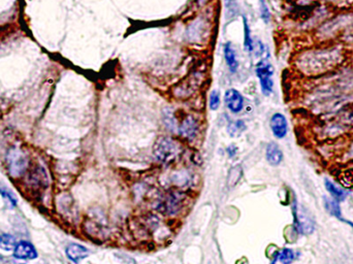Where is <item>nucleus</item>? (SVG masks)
<instances>
[{
	"label": "nucleus",
	"mask_w": 353,
	"mask_h": 264,
	"mask_svg": "<svg viewBox=\"0 0 353 264\" xmlns=\"http://www.w3.org/2000/svg\"><path fill=\"white\" fill-rule=\"evenodd\" d=\"M179 146L171 137H160L154 146V155L163 163L174 162L179 155Z\"/></svg>",
	"instance_id": "f257e3e1"
},
{
	"label": "nucleus",
	"mask_w": 353,
	"mask_h": 264,
	"mask_svg": "<svg viewBox=\"0 0 353 264\" xmlns=\"http://www.w3.org/2000/svg\"><path fill=\"white\" fill-rule=\"evenodd\" d=\"M203 76L204 74L201 71H193L192 73H189L187 78L176 86L174 90L175 96L181 99L190 97L203 84Z\"/></svg>",
	"instance_id": "f03ea898"
},
{
	"label": "nucleus",
	"mask_w": 353,
	"mask_h": 264,
	"mask_svg": "<svg viewBox=\"0 0 353 264\" xmlns=\"http://www.w3.org/2000/svg\"><path fill=\"white\" fill-rule=\"evenodd\" d=\"M255 71L257 74V78L259 79L260 82L262 93L266 96L271 95L273 93V88H274L273 66L267 60H261L257 63Z\"/></svg>",
	"instance_id": "7ed1b4c3"
},
{
	"label": "nucleus",
	"mask_w": 353,
	"mask_h": 264,
	"mask_svg": "<svg viewBox=\"0 0 353 264\" xmlns=\"http://www.w3.org/2000/svg\"><path fill=\"white\" fill-rule=\"evenodd\" d=\"M293 212V221H294V229L301 234H310L314 231V222L313 220L308 215L304 214L302 210L294 201L292 206Z\"/></svg>",
	"instance_id": "20e7f679"
},
{
	"label": "nucleus",
	"mask_w": 353,
	"mask_h": 264,
	"mask_svg": "<svg viewBox=\"0 0 353 264\" xmlns=\"http://www.w3.org/2000/svg\"><path fill=\"white\" fill-rule=\"evenodd\" d=\"M14 257L19 260H32L37 257V252L29 241L22 240L19 241L14 249Z\"/></svg>",
	"instance_id": "39448f33"
},
{
	"label": "nucleus",
	"mask_w": 353,
	"mask_h": 264,
	"mask_svg": "<svg viewBox=\"0 0 353 264\" xmlns=\"http://www.w3.org/2000/svg\"><path fill=\"white\" fill-rule=\"evenodd\" d=\"M224 101L229 111L235 114L240 113L244 106V98L236 89H229L225 92Z\"/></svg>",
	"instance_id": "423d86ee"
},
{
	"label": "nucleus",
	"mask_w": 353,
	"mask_h": 264,
	"mask_svg": "<svg viewBox=\"0 0 353 264\" xmlns=\"http://www.w3.org/2000/svg\"><path fill=\"white\" fill-rule=\"evenodd\" d=\"M271 128L275 137L279 139L283 138L287 134L288 131L287 120L280 113L275 114L271 119Z\"/></svg>",
	"instance_id": "0eeeda50"
},
{
	"label": "nucleus",
	"mask_w": 353,
	"mask_h": 264,
	"mask_svg": "<svg viewBox=\"0 0 353 264\" xmlns=\"http://www.w3.org/2000/svg\"><path fill=\"white\" fill-rule=\"evenodd\" d=\"M179 131L180 134L187 139L194 138L198 132L197 121L192 116H187L181 124Z\"/></svg>",
	"instance_id": "6e6552de"
},
{
	"label": "nucleus",
	"mask_w": 353,
	"mask_h": 264,
	"mask_svg": "<svg viewBox=\"0 0 353 264\" xmlns=\"http://www.w3.org/2000/svg\"><path fill=\"white\" fill-rule=\"evenodd\" d=\"M66 256L70 260H71L74 263H79L86 257L89 255V251L86 249L84 246L79 244H71L65 250Z\"/></svg>",
	"instance_id": "1a4fd4ad"
},
{
	"label": "nucleus",
	"mask_w": 353,
	"mask_h": 264,
	"mask_svg": "<svg viewBox=\"0 0 353 264\" xmlns=\"http://www.w3.org/2000/svg\"><path fill=\"white\" fill-rule=\"evenodd\" d=\"M266 155L268 162L273 166H277L283 160V153L276 142H270L268 145Z\"/></svg>",
	"instance_id": "9d476101"
},
{
	"label": "nucleus",
	"mask_w": 353,
	"mask_h": 264,
	"mask_svg": "<svg viewBox=\"0 0 353 264\" xmlns=\"http://www.w3.org/2000/svg\"><path fill=\"white\" fill-rule=\"evenodd\" d=\"M324 186L328 193L332 195V197L338 202L345 200V198L349 195V191L340 188V187H338L336 184H334L332 181H329L327 179L324 180Z\"/></svg>",
	"instance_id": "9b49d317"
},
{
	"label": "nucleus",
	"mask_w": 353,
	"mask_h": 264,
	"mask_svg": "<svg viewBox=\"0 0 353 264\" xmlns=\"http://www.w3.org/2000/svg\"><path fill=\"white\" fill-rule=\"evenodd\" d=\"M224 58L228 65V68H229L230 72H233V73L237 72L238 67H239V62L237 59L236 51L234 50L230 42H227L224 47Z\"/></svg>",
	"instance_id": "f8f14e48"
},
{
	"label": "nucleus",
	"mask_w": 353,
	"mask_h": 264,
	"mask_svg": "<svg viewBox=\"0 0 353 264\" xmlns=\"http://www.w3.org/2000/svg\"><path fill=\"white\" fill-rule=\"evenodd\" d=\"M323 204H324V208L326 210V212L330 215L335 217L336 219L340 220L343 218L342 217V212H341V207H340V202H338L337 200H335L334 198H329L324 196L323 197Z\"/></svg>",
	"instance_id": "ddd939ff"
},
{
	"label": "nucleus",
	"mask_w": 353,
	"mask_h": 264,
	"mask_svg": "<svg viewBox=\"0 0 353 264\" xmlns=\"http://www.w3.org/2000/svg\"><path fill=\"white\" fill-rule=\"evenodd\" d=\"M183 199H184V197L180 193L172 194L169 197V199H168V210H169V212L171 214H175L176 212H179V210L182 207Z\"/></svg>",
	"instance_id": "4468645a"
},
{
	"label": "nucleus",
	"mask_w": 353,
	"mask_h": 264,
	"mask_svg": "<svg viewBox=\"0 0 353 264\" xmlns=\"http://www.w3.org/2000/svg\"><path fill=\"white\" fill-rule=\"evenodd\" d=\"M246 128H247V126H246L244 121L238 120V121H235V122H231L228 124L227 132L231 137H238L246 130Z\"/></svg>",
	"instance_id": "2eb2a0df"
},
{
	"label": "nucleus",
	"mask_w": 353,
	"mask_h": 264,
	"mask_svg": "<svg viewBox=\"0 0 353 264\" xmlns=\"http://www.w3.org/2000/svg\"><path fill=\"white\" fill-rule=\"evenodd\" d=\"M17 240L12 234H1L0 235V249L3 251H14L17 246Z\"/></svg>",
	"instance_id": "dca6fc26"
},
{
	"label": "nucleus",
	"mask_w": 353,
	"mask_h": 264,
	"mask_svg": "<svg viewBox=\"0 0 353 264\" xmlns=\"http://www.w3.org/2000/svg\"><path fill=\"white\" fill-rule=\"evenodd\" d=\"M296 258L294 251L288 248H284L278 252V260L282 264H291Z\"/></svg>",
	"instance_id": "f3484780"
},
{
	"label": "nucleus",
	"mask_w": 353,
	"mask_h": 264,
	"mask_svg": "<svg viewBox=\"0 0 353 264\" xmlns=\"http://www.w3.org/2000/svg\"><path fill=\"white\" fill-rule=\"evenodd\" d=\"M243 175V168L241 165H236L235 167L229 170V174L227 178V184L229 187H234L240 181Z\"/></svg>",
	"instance_id": "a211bd4d"
},
{
	"label": "nucleus",
	"mask_w": 353,
	"mask_h": 264,
	"mask_svg": "<svg viewBox=\"0 0 353 264\" xmlns=\"http://www.w3.org/2000/svg\"><path fill=\"white\" fill-rule=\"evenodd\" d=\"M243 21H244V47L246 51L251 53L254 51V45H253V40L251 37V31L248 25L247 19L244 17L243 18Z\"/></svg>",
	"instance_id": "6ab92c4d"
},
{
	"label": "nucleus",
	"mask_w": 353,
	"mask_h": 264,
	"mask_svg": "<svg viewBox=\"0 0 353 264\" xmlns=\"http://www.w3.org/2000/svg\"><path fill=\"white\" fill-rule=\"evenodd\" d=\"M220 105V93L217 90H213L210 95V108L212 111H216Z\"/></svg>",
	"instance_id": "aec40b11"
},
{
	"label": "nucleus",
	"mask_w": 353,
	"mask_h": 264,
	"mask_svg": "<svg viewBox=\"0 0 353 264\" xmlns=\"http://www.w3.org/2000/svg\"><path fill=\"white\" fill-rule=\"evenodd\" d=\"M260 16L261 19L268 23L271 18V14H270V9L267 5V3L264 2V0H260Z\"/></svg>",
	"instance_id": "412c9836"
},
{
	"label": "nucleus",
	"mask_w": 353,
	"mask_h": 264,
	"mask_svg": "<svg viewBox=\"0 0 353 264\" xmlns=\"http://www.w3.org/2000/svg\"><path fill=\"white\" fill-rule=\"evenodd\" d=\"M237 151H238V149H237V147H236V146H234V145L229 146V147L226 149V152H227L228 156H229L230 158H234V157L236 156Z\"/></svg>",
	"instance_id": "4be33fe9"
},
{
	"label": "nucleus",
	"mask_w": 353,
	"mask_h": 264,
	"mask_svg": "<svg viewBox=\"0 0 353 264\" xmlns=\"http://www.w3.org/2000/svg\"><path fill=\"white\" fill-rule=\"evenodd\" d=\"M341 222H343V223H345V224H347V225H349L352 229H353V222H351V221H349V220H347V219H344V218H342L341 219Z\"/></svg>",
	"instance_id": "5701e85b"
},
{
	"label": "nucleus",
	"mask_w": 353,
	"mask_h": 264,
	"mask_svg": "<svg viewBox=\"0 0 353 264\" xmlns=\"http://www.w3.org/2000/svg\"><path fill=\"white\" fill-rule=\"evenodd\" d=\"M226 1H227V3H230V2H233L234 0H226Z\"/></svg>",
	"instance_id": "b1692460"
},
{
	"label": "nucleus",
	"mask_w": 353,
	"mask_h": 264,
	"mask_svg": "<svg viewBox=\"0 0 353 264\" xmlns=\"http://www.w3.org/2000/svg\"><path fill=\"white\" fill-rule=\"evenodd\" d=\"M351 117H352V118H353V113H352V114H351Z\"/></svg>",
	"instance_id": "393cba45"
}]
</instances>
